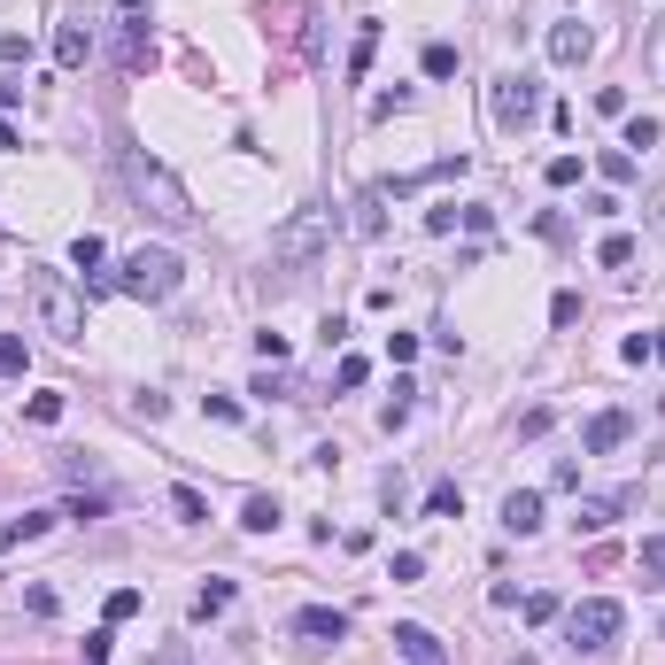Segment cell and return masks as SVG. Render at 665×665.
<instances>
[{
	"label": "cell",
	"instance_id": "cell-37",
	"mask_svg": "<svg viewBox=\"0 0 665 665\" xmlns=\"http://www.w3.org/2000/svg\"><path fill=\"white\" fill-rule=\"evenodd\" d=\"M333 379H341V387H364V379H372V364H364V356H341V372H333Z\"/></svg>",
	"mask_w": 665,
	"mask_h": 665
},
{
	"label": "cell",
	"instance_id": "cell-8",
	"mask_svg": "<svg viewBox=\"0 0 665 665\" xmlns=\"http://www.w3.org/2000/svg\"><path fill=\"white\" fill-rule=\"evenodd\" d=\"M395 650H403V665H449L441 635H434V627H418V619H403V627H395Z\"/></svg>",
	"mask_w": 665,
	"mask_h": 665
},
{
	"label": "cell",
	"instance_id": "cell-18",
	"mask_svg": "<svg viewBox=\"0 0 665 665\" xmlns=\"http://www.w3.org/2000/svg\"><path fill=\"white\" fill-rule=\"evenodd\" d=\"M140 588H109V604H101V619H109V627H124V619H140Z\"/></svg>",
	"mask_w": 665,
	"mask_h": 665
},
{
	"label": "cell",
	"instance_id": "cell-6",
	"mask_svg": "<svg viewBox=\"0 0 665 665\" xmlns=\"http://www.w3.org/2000/svg\"><path fill=\"white\" fill-rule=\"evenodd\" d=\"M488 109H495V124H503V132H526V124L542 116V86H534L526 70H511V78H495Z\"/></svg>",
	"mask_w": 665,
	"mask_h": 665
},
{
	"label": "cell",
	"instance_id": "cell-33",
	"mask_svg": "<svg viewBox=\"0 0 665 665\" xmlns=\"http://www.w3.org/2000/svg\"><path fill=\"white\" fill-rule=\"evenodd\" d=\"M627 147H658V116H627Z\"/></svg>",
	"mask_w": 665,
	"mask_h": 665
},
{
	"label": "cell",
	"instance_id": "cell-23",
	"mask_svg": "<svg viewBox=\"0 0 665 665\" xmlns=\"http://www.w3.org/2000/svg\"><path fill=\"white\" fill-rule=\"evenodd\" d=\"M24 364H31V348L16 333H0V379H24Z\"/></svg>",
	"mask_w": 665,
	"mask_h": 665
},
{
	"label": "cell",
	"instance_id": "cell-1",
	"mask_svg": "<svg viewBox=\"0 0 665 665\" xmlns=\"http://www.w3.org/2000/svg\"><path fill=\"white\" fill-rule=\"evenodd\" d=\"M325 240H333V217H325V209H294L287 225L271 232V271H279V279H310V271H318V256H325Z\"/></svg>",
	"mask_w": 665,
	"mask_h": 665
},
{
	"label": "cell",
	"instance_id": "cell-21",
	"mask_svg": "<svg viewBox=\"0 0 665 665\" xmlns=\"http://www.w3.org/2000/svg\"><path fill=\"white\" fill-rule=\"evenodd\" d=\"M217 611H232V580H209L202 596H194V619H217Z\"/></svg>",
	"mask_w": 665,
	"mask_h": 665
},
{
	"label": "cell",
	"instance_id": "cell-38",
	"mask_svg": "<svg viewBox=\"0 0 665 665\" xmlns=\"http://www.w3.org/2000/svg\"><path fill=\"white\" fill-rule=\"evenodd\" d=\"M147 665H194V650H186V642H163V650H155Z\"/></svg>",
	"mask_w": 665,
	"mask_h": 665
},
{
	"label": "cell",
	"instance_id": "cell-9",
	"mask_svg": "<svg viewBox=\"0 0 665 665\" xmlns=\"http://www.w3.org/2000/svg\"><path fill=\"white\" fill-rule=\"evenodd\" d=\"M116 62H124L132 78H140L147 62H155V39H147V24H140V16H124V24H116Z\"/></svg>",
	"mask_w": 665,
	"mask_h": 665
},
{
	"label": "cell",
	"instance_id": "cell-2",
	"mask_svg": "<svg viewBox=\"0 0 665 665\" xmlns=\"http://www.w3.org/2000/svg\"><path fill=\"white\" fill-rule=\"evenodd\" d=\"M124 186H132V202L147 209V217H163V225H194V202H186V186H178L155 155H140V147H124Z\"/></svg>",
	"mask_w": 665,
	"mask_h": 665
},
{
	"label": "cell",
	"instance_id": "cell-29",
	"mask_svg": "<svg viewBox=\"0 0 665 665\" xmlns=\"http://www.w3.org/2000/svg\"><path fill=\"white\" fill-rule=\"evenodd\" d=\"M31 426H62V395H31Z\"/></svg>",
	"mask_w": 665,
	"mask_h": 665
},
{
	"label": "cell",
	"instance_id": "cell-40",
	"mask_svg": "<svg viewBox=\"0 0 665 665\" xmlns=\"http://www.w3.org/2000/svg\"><path fill=\"white\" fill-rule=\"evenodd\" d=\"M124 16H140V0H124Z\"/></svg>",
	"mask_w": 665,
	"mask_h": 665
},
{
	"label": "cell",
	"instance_id": "cell-14",
	"mask_svg": "<svg viewBox=\"0 0 665 665\" xmlns=\"http://www.w3.org/2000/svg\"><path fill=\"white\" fill-rule=\"evenodd\" d=\"M294 627L310 642H341L348 635V611H333V604H310V611H294Z\"/></svg>",
	"mask_w": 665,
	"mask_h": 665
},
{
	"label": "cell",
	"instance_id": "cell-26",
	"mask_svg": "<svg viewBox=\"0 0 665 665\" xmlns=\"http://www.w3.org/2000/svg\"><path fill=\"white\" fill-rule=\"evenodd\" d=\"M596 263H611V271H619V263H635V240H627V232H604V248H596Z\"/></svg>",
	"mask_w": 665,
	"mask_h": 665
},
{
	"label": "cell",
	"instance_id": "cell-16",
	"mask_svg": "<svg viewBox=\"0 0 665 665\" xmlns=\"http://www.w3.org/2000/svg\"><path fill=\"white\" fill-rule=\"evenodd\" d=\"M379 55V24H356V47H348V78H364Z\"/></svg>",
	"mask_w": 665,
	"mask_h": 665
},
{
	"label": "cell",
	"instance_id": "cell-27",
	"mask_svg": "<svg viewBox=\"0 0 665 665\" xmlns=\"http://www.w3.org/2000/svg\"><path fill=\"white\" fill-rule=\"evenodd\" d=\"M550 325H557V333H573V325H580V294H573V287L550 302Z\"/></svg>",
	"mask_w": 665,
	"mask_h": 665
},
{
	"label": "cell",
	"instance_id": "cell-19",
	"mask_svg": "<svg viewBox=\"0 0 665 665\" xmlns=\"http://www.w3.org/2000/svg\"><path fill=\"white\" fill-rule=\"evenodd\" d=\"M101 256H109L101 232H78V240H70V263H78V271H101Z\"/></svg>",
	"mask_w": 665,
	"mask_h": 665
},
{
	"label": "cell",
	"instance_id": "cell-15",
	"mask_svg": "<svg viewBox=\"0 0 665 665\" xmlns=\"http://www.w3.org/2000/svg\"><path fill=\"white\" fill-rule=\"evenodd\" d=\"M86 55H93L86 24H62V31H55V62H62V70H78V62H86Z\"/></svg>",
	"mask_w": 665,
	"mask_h": 665
},
{
	"label": "cell",
	"instance_id": "cell-11",
	"mask_svg": "<svg viewBox=\"0 0 665 665\" xmlns=\"http://www.w3.org/2000/svg\"><path fill=\"white\" fill-rule=\"evenodd\" d=\"M588 47H596V31H588V24H550V62L573 70V62H588Z\"/></svg>",
	"mask_w": 665,
	"mask_h": 665
},
{
	"label": "cell",
	"instance_id": "cell-41",
	"mask_svg": "<svg viewBox=\"0 0 665 665\" xmlns=\"http://www.w3.org/2000/svg\"><path fill=\"white\" fill-rule=\"evenodd\" d=\"M658 225H665V194H658Z\"/></svg>",
	"mask_w": 665,
	"mask_h": 665
},
{
	"label": "cell",
	"instance_id": "cell-22",
	"mask_svg": "<svg viewBox=\"0 0 665 665\" xmlns=\"http://www.w3.org/2000/svg\"><path fill=\"white\" fill-rule=\"evenodd\" d=\"M596 171H604L611 186H627V178H635V155H627V147H604V155H596Z\"/></svg>",
	"mask_w": 665,
	"mask_h": 665
},
{
	"label": "cell",
	"instance_id": "cell-34",
	"mask_svg": "<svg viewBox=\"0 0 665 665\" xmlns=\"http://www.w3.org/2000/svg\"><path fill=\"white\" fill-rule=\"evenodd\" d=\"M78 650H86V665H109V650H116V642H109V627H93V635L78 642Z\"/></svg>",
	"mask_w": 665,
	"mask_h": 665
},
{
	"label": "cell",
	"instance_id": "cell-32",
	"mask_svg": "<svg viewBox=\"0 0 665 665\" xmlns=\"http://www.w3.org/2000/svg\"><path fill=\"white\" fill-rule=\"evenodd\" d=\"M0 62H8V70H16V62H31V39H24V31H0Z\"/></svg>",
	"mask_w": 665,
	"mask_h": 665
},
{
	"label": "cell",
	"instance_id": "cell-17",
	"mask_svg": "<svg viewBox=\"0 0 665 665\" xmlns=\"http://www.w3.org/2000/svg\"><path fill=\"white\" fill-rule=\"evenodd\" d=\"M240 526H248V534H271V526H279V503H271V495H248V503H240Z\"/></svg>",
	"mask_w": 665,
	"mask_h": 665
},
{
	"label": "cell",
	"instance_id": "cell-12",
	"mask_svg": "<svg viewBox=\"0 0 665 665\" xmlns=\"http://www.w3.org/2000/svg\"><path fill=\"white\" fill-rule=\"evenodd\" d=\"M627 503H635V488H619V495H588V503H580V534H604L611 519H619V511H627Z\"/></svg>",
	"mask_w": 665,
	"mask_h": 665
},
{
	"label": "cell",
	"instance_id": "cell-25",
	"mask_svg": "<svg viewBox=\"0 0 665 665\" xmlns=\"http://www.w3.org/2000/svg\"><path fill=\"white\" fill-rule=\"evenodd\" d=\"M426 78H457V47H449V39L426 47Z\"/></svg>",
	"mask_w": 665,
	"mask_h": 665
},
{
	"label": "cell",
	"instance_id": "cell-4",
	"mask_svg": "<svg viewBox=\"0 0 665 665\" xmlns=\"http://www.w3.org/2000/svg\"><path fill=\"white\" fill-rule=\"evenodd\" d=\"M178 279H186V263H178L171 248H132V256L116 263V279H109V287L140 294V302H163V294H178Z\"/></svg>",
	"mask_w": 665,
	"mask_h": 665
},
{
	"label": "cell",
	"instance_id": "cell-7",
	"mask_svg": "<svg viewBox=\"0 0 665 665\" xmlns=\"http://www.w3.org/2000/svg\"><path fill=\"white\" fill-rule=\"evenodd\" d=\"M627 434H635V418H627V410H596V418H588V434H580V449H588V457H611Z\"/></svg>",
	"mask_w": 665,
	"mask_h": 665
},
{
	"label": "cell",
	"instance_id": "cell-39",
	"mask_svg": "<svg viewBox=\"0 0 665 665\" xmlns=\"http://www.w3.org/2000/svg\"><path fill=\"white\" fill-rule=\"evenodd\" d=\"M650 356H658V364H665V325H658V333H650Z\"/></svg>",
	"mask_w": 665,
	"mask_h": 665
},
{
	"label": "cell",
	"instance_id": "cell-20",
	"mask_svg": "<svg viewBox=\"0 0 665 665\" xmlns=\"http://www.w3.org/2000/svg\"><path fill=\"white\" fill-rule=\"evenodd\" d=\"M457 511H464V488H457V480H441V488L426 495V519H457Z\"/></svg>",
	"mask_w": 665,
	"mask_h": 665
},
{
	"label": "cell",
	"instance_id": "cell-28",
	"mask_svg": "<svg viewBox=\"0 0 665 665\" xmlns=\"http://www.w3.org/2000/svg\"><path fill=\"white\" fill-rule=\"evenodd\" d=\"M550 619H557V596H550V588H534V596H526V627H550Z\"/></svg>",
	"mask_w": 665,
	"mask_h": 665
},
{
	"label": "cell",
	"instance_id": "cell-24",
	"mask_svg": "<svg viewBox=\"0 0 665 665\" xmlns=\"http://www.w3.org/2000/svg\"><path fill=\"white\" fill-rule=\"evenodd\" d=\"M171 511H178V519H186V526H202V519H209L202 488H171Z\"/></svg>",
	"mask_w": 665,
	"mask_h": 665
},
{
	"label": "cell",
	"instance_id": "cell-30",
	"mask_svg": "<svg viewBox=\"0 0 665 665\" xmlns=\"http://www.w3.org/2000/svg\"><path fill=\"white\" fill-rule=\"evenodd\" d=\"M542 178H550V186H580V155H550V171H542Z\"/></svg>",
	"mask_w": 665,
	"mask_h": 665
},
{
	"label": "cell",
	"instance_id": "cell-31",
	"mask_svg": "<svg viewBox=\"0 0 665 665\" xmlns=\"http://www.w3.org/2000/svg\"><path fill=\"white\" fill-rule=\"evenodd\" d=\"M635 565H642V580H665V542H642Z\"/></svg>",
	"mask_w": 665,
	"mask_h": 665
},
{
	"label": "cell",
	"instance_id": "cell-3",
	"mask_svg": "<svg viewBox=\"0 0 665 665\" xmlns=\"http://www.w3.org/2000/svg\"><path fill=\"white\" fill-rule=\"evenodd\" d=\"M24 287H31V310H39V325H47L55 341H78V333H86V294L70 287L62 271H31Z\"/></svg>",
	"mask_w": 665,
	"mask_h": 665
},
{
	"label": "cell",
	"instance_id": "cell-5",
	"mask_svg": "<svg viewBox=\"0 0 665 665\" xmlns=\"http://www.w3.org/2000/svg\"><path fill=\"white\" fill-rule=\"evenodd\" d=\"M619 627H627V611L611 604V596H588V604H573V619H565V635H573V650H611L619 642Z\"/></svg>",
	"mask_w": 665,
	"mask_h": 665
},
{
	"label": "cell",
	"instance_id": "cell-35",
	"mask_svg": "<svg viewBox=\"0 0 665 665\" xmlns=\"http://www.w3.org/2000/svg\"><path fill=\"white\" fill-rule=\"evenodd\" d=\"M256 356L263 364H287V333H256Z\"/></svg>",
	"mask_w": 665,
	"mask_h": 665
},
{
	"label": "cell",
	"instance_id": "cell-13",
	"mask_svg": "<svg viewBox=\"0 0 665 665\" xmlns=\"http://www.w3.org/2000/svg\"><path fill=\"white\" fill-rule=\"evenodd\" d=\"M47 526H55V511H16V519H0V557L24 550V542H39Z\"/></svg>",
	"mask_w": 665,
	"mask_h": 665
},
{
	"label": "cell",
	"instance_id": "cell-36",
	"mask_svg": "<svg viewBox=\"0 0 665 665\" xmlns=\"http://www.w3.org/2000/svg\"><path fill=\"white\" fill-rule=\"evenodd\" d=\"M24 604H31V619H55V611H62L55 588H24Z\"/></svg>",
	"mask_w": 665,
	"mask_h": 665
},
{
	"label": "cell",
	"instance_id": "cell-10",
	"mask_svg": "<svg viewBox=\"0 0 665 665\" xmlns=\"http://www.w3.org/2000/svg\"><path fill=\"white\" fill-rule=\"evenodd\" d=\"M503 526H511L519 542H526V534H542V495H534V488H511V495H503Z\"/></svg>",
	"mask_w": 665,
	"mask_h": 665
}]
</instances>
